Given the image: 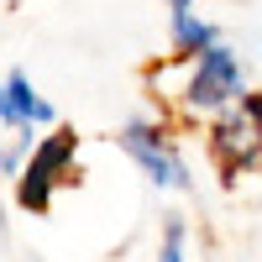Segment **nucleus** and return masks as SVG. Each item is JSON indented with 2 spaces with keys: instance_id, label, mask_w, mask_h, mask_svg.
<instances>
[{
  "instance_id": "f257e3e1",
  "label": "nucleus",
  "mask_w": 262,
  "mask_h": 262,
  "mask_svg": "<svg viewBox=\"0 0 262 262\" xmlns=\"http://www.w3.org/2000/svg\"><path fill=\"white\" fill-rule=\"evenodd\" d=\"M200 63H194V74H189V90H184V105L189 111H221V105L231 100H242V58H236L221 37L210 42V48L194 53Z\"/></svg>"
},
{
  "instance_id": "f03ea898",
  "label": "nucleus",
  "mask_w": 262,
  "mask_h": 262,
  "mask_svg": "<svg viewBox=\"0 0 262 262\" xmlns=\"http://www.w3.org/2000/svg\"><path fill=\"white\" fill-rule=\"evenodd\" d=\"M79 152V137L74 131H53L42 147H32V158L21 163V184H16V200L27 210H48L53 205V189L63 184V173H69Z\"/></svg>"
},
{
  "instance_id": "7ed1b4c3",
  "label": "nucleus",
  "mask_w": 262,
  "mask_h": 262,
  "mask_svg": "<svg viewBox=\"0 0 262 262\" xmlns=\"http://www.w3.org/2000/svg\"><path fill=\"white\" fill-rule=\"evenodd\" d=\"M210 152H215V163H221L226 184L242 179V168L247 173L257 168V95L242 90V111L226 116L221 126L210 131Z\"/></svg>"
},
{
  "instance_id": "20e7f679",
  "label": "nucleus",
  "mask_w": 262,
  "mask_h": 262,
  "mask_svg": "<svg viewBox=\"0 0 262 262\" xmlns=\"http://www.w3.org/2000/svg\"><path fill=\"white\" fill-rule=\"evenodd\" d=\"M121 147L142 163V173H147L158 189H189V168H184V158L173 152V142L163 137L158 126H147V121L121 126Z\"/></svg>"
},
{
  "instance_id": "39448f33",
  "label": "nucleus",
  "mask_w": 262,
  "mask_h": 262,
  "mask_svg": "<svg viewBox=\"0 0 262 262\" xmlns=\"http://www.w3.org/2000/svg\"><path fill=\"white\" fill-rule=\"evenodd\" d=\"M48 121H53V105L32 90L27 74H11L6 84H0V126L32 131V126H48Z\"/></svg>"
},
{
  "instance_id": "423d86ee",
  "label": "nucleus",
  "mask_w": 262,
  "mask_h": 262,
  "mask_svg": "<svg viewBox=\"0 0 262 262\" xmlns=\"http://www.w3.org/2000/svg\"><path fill=\"white\" fill-rule=\"evenodd\" d=\"M215 37H221L215 21L194 16V11H173V53H179V58H194L200 48H210Z\"/></svg>"
},
{
  "instance_id": "0eeeda50",
  "label": "nucleus",
  "mask_w": 262,
  "mask_h": 262,
  "mask_svg": "<svg viewBox=\"0 0 262 262\" xmlns=\"http://www.w3.org/2000/svg\"><path fill=\"white\" fill-rule=\"evenodd\" d=\"M184 252H189V226H184V221H168L163 247H158V262H189Z\"/></svg>"
},
{
  "instance_id": "6e6552de",
  "label": "nucleus",
  "mask_w": 262,
  "mask_h": 262,
  "mask_svg": "<svg viewBox=\"0 0 262 262\" xmlns=\"http://www.w3.org/2000/svg\"><path fill=\"white\" fill-rule=\"evenodd\" d=\"M168 6H173V11H189V6H194V0H168Z\"/></svg>"
}]
</instances>
